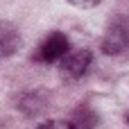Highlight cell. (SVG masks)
I'll return each instance as SVG.
<instances>
[{
    "label": "cell",
    "mask_w": 129,
    "mask_h": 129,
    "mask_svg": "<svg viewBox=\"0 0 129 129\" xmlns=\"http://www.w3.org/2000/svg\"><path fill=\"white\" fill-rule=\"evenodd\" d=\"M100 48L107 57H116L129 50V14H118L111 18Z\"/></svg>",
    "instance_id": "1"
},
{
    "label": "cell",
    "mask_w": 129,
    "mask_h": 129,
    "mask_svg": "<svg viewBox=\"0 0 129 129\" xmlns=\"http://www.w3.org/2000/svg\"><path fill=\"white\" fill-rule=\"evenodd\" d=\"M57 63H59V75L66 82H77L88 73V68L93 63V52L86 50V48H79V50H73V52L68 50Z\"/></svg>",
    "instance_id": "2"
},
{
    "label": "cell",
    "mask_w": 129,
    "mask_h": 129,
    "mask_svg": "<svg viewBox=\"0 0 129 129\" xmlns=\"http://www.w3.org/2000/svg\"><path fill=\"white\" fill-rule=\"evenodd\" d=\"M68 50H70L68 36L61 34V32H52V34H48V36L39 43V48H36V52H34L32 59H34L36 63H57Z\"/></svg>",
    "instance_id": "3"
},
{
    "label": "cell",
    "mask_w": 129,
    "mask_h": 129,
    "mask_svg": "<svg viewBox=\"0 0 129 129\" xmlns=\"http://www.w3.org/2000/svg\"><path fill=\"white\" fill-rule=\"evenodd\" d=\"M14 107L25 118H39L48 109V93L45 91H27V93H20L16 98Z\"/></svg>",
    "instance_id": "4"
},
{
    "label": "cell",
    "mask_w": 129,
    "mask_h": 129,
    "mask_svg": "<svg viewBox=\"0 0 129 129\" xmlns=\"http://www.w3.org/2000/svg\"><path fill=\"white\" fill-rule=\"evenodd\" d=\"M68 120H70V125L75 129H98L100 113L91 104H79L77 109H73V113H70Z\"/></svg>",
    "instance_id": "5"
},
{
    "label": "cell",
    "mask_w": 129,
    "mask_h": 129,
    "mask_svg": "<svg viewBox=\"0 0 129 129\" xmlns=\"http://www.w3.org/2000/svg\"><path fill=\"white\" fill-rule=\"evenodd\" d=\"M20 48V36L11 25H0V59L14 54Z\"/></svg>",
    "instance_id": "6"
},
{
    "label": "cell",
    "mask_w": 129,
    "mask_h": 129,
    "mask_svg": "<svg viewBox=\"0 0 129 129\" xmlns=\"http://www.w3.org/2000/svg\"><path fill=\"white\" fill-rule=\"evenodd\" d=\"M36 129H75L70 125V120H43L39 122Z\"/></svg>",
    "instance_id": "7"
},
{
    "label": "cell",
    "mask_w": 129,
    "mask_h": 129,
    "mask_svg": "<svg viewBox=\"0 0 129 129\" xmlns=\"http://www.w3.org/2000/svg\"><path fill=\"white\" fill-rule=\"evenodd\" d=\"M73 7H77V9H93V7H98L102 0H68Z\"/></svg>",
    "instance_id": "8"
},
{
    "label": "cell",
    "mask_w": 129,
    "mask_h": 129,
    "mask_svg": "<svg viewBox=\"0 0 129 129\" xmlns=\"http://www.w3.org/2000/svg\"><path fill=\"white\" fill-rule=\"evenodd\" d=\"M127 125H129V113H127Z\"/></svg>",
    "instance_id": "9"
}]
</instances>
